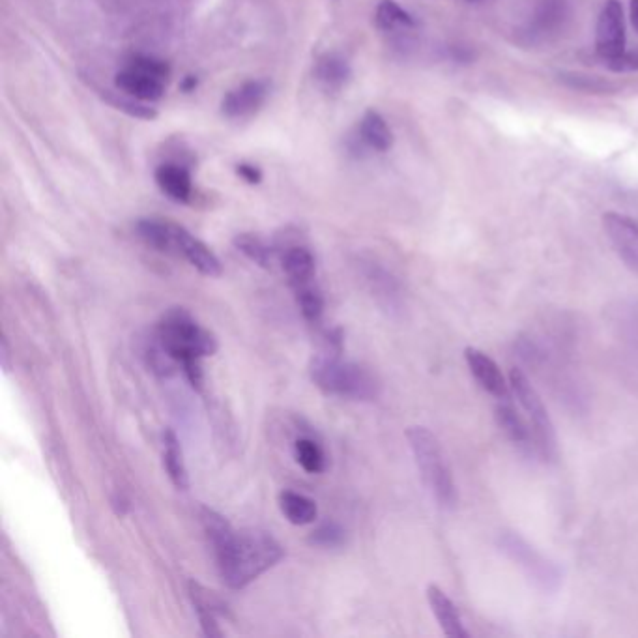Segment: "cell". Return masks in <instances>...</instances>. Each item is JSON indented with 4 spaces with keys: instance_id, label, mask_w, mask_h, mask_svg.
Segmentation results:
<instances>
[{
    "instance_id": "obj_1",
    "label": "cell",
    "mask_w": 638,
    "mask_h": 638,
    "mask_svg": "<svg viewBox=\"0 0 638 638\" xmlns=\"http://www.w3.org/2000/svg\"><path fill=\"white\" fill-rule=\"evenodd\" d=\"M201 521L214 547L219 575L232 590L246 588L285 556L276 537L264 530L247 528L236 532L225 517L208 508L203 509Z\"/></svg>"
},
{
    "instance_id": "obj_2",
    "label": "cell",
    "mask_w": 638,
    "mask_h": 638,
    "mask_svg": "<svg viewBox=\"0 0 638 638\" xmlns=\"http://www.w3.org/2000/svg\"><path fill=\"white\" fill-rule=\"evenodd\" d=\"M309 373L319 390L341 399L375 401L380 393L377 377L360 363L343 360L337 348L315 356Z\"/></svg>"
},
{
    "instance_id": "obj_3",
    "label": "cell",
    "mask_w": 638,
    "mask_h": 638,
    "mask_svg": "<svg viewBox=\"0 0 638 638\" xmlns=\"http://www.w3.org/2000/svg\"><path fill=\"white\" fill-rule=\"evenodd\" d=\"M154 339L180 367L188 362H203L219 348L216 335L201 326L184 307H173L161 317Z\"/></svg>"
},
{
    "instance_id": "obj_4",
    "label": "cell",
    "mask_w": 638,
    "mask_h": 638,
    "mask_svg": "<svg viewBox=\"0 0 638 638\" xmlns=\"http://www.w3.org/2000/svg\"><path fill=\"white\" fill-rule=\"evenodd\" d=\"M406 440L414 453V461L420 470L421 481L425 489L435 498L442 509L457 506V487L451 476L450 466L440 448V442L427 427H410L406 431Z\"/></svg>"
},
{
    "instance_id": "obj_5",
    "label": "cell",
    "mask_w": 638,
    "mask_h": 638,
    "mask_svg": "<svg viewBox=\"0 0 638 638\" xmlns=\"http://www.w3.org/2000/svg\"><path fill=\"white\" fill-rule=\"evenodd\" d=\"M509 386H511V393L517 397L522 410L528 414V421H530V425L534 429V436H536L537 453L545 459H551L556 453V433H554L551 416L543 405V399L539 397L536 388L532 386L530 378L526 377L517 367L511 369V373H509Z\"/></svg>"
},
{
    "instance_id": "obj_6",
    "label": "cell",
    "mask_w": 638,
    "mask_h": 638,
    "mask_svg": "<svg viewBox=\"0 0 638 638\" xmlns=\"http://www.w3.org/2000/svg\"><path fill=\"white\" fill-rule=\"evenodd\" d=\"M500 551L508 556L511 562L521 567L524 575L541 588L543 592H554L562 584L560 569L547 560L541 552H537L524 537L515 532H504L498 537Z\"/></svg>"
},
{
    "instance_id": "obj_7",
    "label": "cell",
    "mask_w": 638,
    "mask_h": 638,
    "mask_svg": "<svg viewBox=\"0 0 638 638\" xmlns=\"http://www.w3.org/2000/svg\"><path fill=\"white\" fill-rule=\"evenodd\" d=\"M595 49L605 62L625 53L624 10L618 0H607L595 29Z\"/></svg>"
},
{
    "instance_id": "obj_8",
    "label": "cell",
    "mask_w": 638,
    "mask_h": 638,
    "mask_svg": "<svg viewBox=\"0 0 638 638\" xmlns=\"http://www.w3.org/2000/svg\"><path fill=\"white\" fill-rule=\"evenodd\" d=\"M270 88L266 79H249L223 96L221 113L231 120H244L259 113L270 96Z\"/></svg>"
},
{
    "instance_id": "obj_9",
    "label": "cell",
    "mask_w": 638,
    "mask_h": 638,
    "mask_svg": "<svg viewBox=\"0 0 638 638\" xmlns=\"http://www.w3.org/2000/svg\"><path fill=\"white\" fill-rule=\"evenodd\" d=\"M603 227L610 244L625 266L638 274V221L624 214L609 212L603 216Z\"/></svg>"
},
{
    "instance_id": "obj_10",
    "label": "cell",
    "mask_w": 638,
    "mask_h": 638,
    "mask_svg": "<svg viewBox=\"0 0 638 638\" xmlns=\"http://www.w3.org/2000/svg\"><path fill=\"white\" fill-rule=\"evenodd\" d=\"M173 255L186 259L203 276L219 277L221 272H223L218 255L210 247L206 246L203 240L193 236L186 227H182L178 223H174Z\"/></svg>"
},
{
    "instance_id": "obj_11",
    "label": "cell",
    "mask_w": 638,
    "mask_h": 638,
    "mask_svg": "<svg viewBox=\"0 0 638 638\" xmlns=\"http://www.w3.org/2000/svg\"><path fill=\"white\" fill-rule=\"evenodd\" d=\"M464 360H466L472 377L476 378V382L481 386V390L493 395L498 401L508 399L511 395L509 393L511 386L506 382L500 367L496 365L491 356H487L478 348L468 347L464 350Z\"/></svg>"
},
{
    "instance_id": "obj_12",
    "label": "cell",
    "mask_w": 638,
    "mask_h": 638,
    "mask_svg": "<svg viewBox=\"0 0 638 638\" xmlns=\"http://www.w3.org/2000/svg\"><path fill=\"white\" fill-rule=\"evenodd\" d=\"M154 180L161 193L174 203L188 204L193 197V176L184 163L165 161L154 171Z\"/></svg>"
},
{
    "instance_id": "obj_13",
    "label": "cell",
    "mask_w": 638,
    "mask_h": 638,
    "mask_svg": "<svg viewBox=\"0 0 638 638\" xmlns=\"http://www.w3.org/2000/svg\"><path fill=\"white\" fill-rule=\"evenodd\" d=\"M165 85L167 83H163V81L152 77V75L139 72V70H135L131 66H124L115 75L116 90L128 94L135 100H141V102H160L161 98L165 96Z\"/></svg>"
},
{
    "instance_id": "obj_14",
    "label": "cell",
    "mask_w": 638,
    "mask_h": 638,
    "mask_svg": "<svg viewBox=\"0 0 638 638\" xmlns=\"http://www.w3.org/2000/svg\"><path fill=\"white\" fill-rule=\"evenodd\" d=\"M279 259L292 289L304 287L315 281L317 261L309 247L302 244H290L281 251Z\"/></svg>"
},
{
    "instance_id": "obj_15",
    "label": "cell",
    "mask_w": 638,
    "mask_h": 638,
    "mask_svg": "<svg viewBox=\"0 0 638 638\" xmlns=\"http://www.w3.org/2000/svg\"><path fill=\"white\" fill-rule=\"evenodd\" d=\"M494 418L498 427L504 431V435L517 446L524 450L536 451V436L530 421L524 420L519 410L508 399H500V403L494 408Z\"/></svg>"
},
{
    "instance_id": "obj_16",
    "label": "cell",
    "mask_w": 638,
    "mask_h": 638,
    "mask_svg": "<svg viewBox=\"0 0 638 638\" xmlns=\"http://www.w3.org/2000/svg\"><path fill=\"white\" fill-rule=\"evenodd\" d=\"M313 77L326 94H339L352 79V68L347 58L339 53H326L315 62Z\"/></svg>"
},
{
    "instance_id": "obj_17",
    "label": "cell",
    "mask_w": 638,
    "mask_h": 638,
    "mask_svg": "<svg viewBox=\"0 0 638 638\" xmlns=\"http://www.w3.org/2000/svg\"><path fill=\"white\" fill-rule=\"evenodd\" d=\"M427 599H429V605H431V610L435 614L436 622H438L446 637H470V633L464 627L461 612L455 607V603L451 601L450 595L446 594L442 588L431 584V586H427Z\"/></svg>"
},
{
    "instance_id": "obj_18",
    "label": "cell",
    "mask_w": 638,
    "mask_h": 638,
    "mask_svg": "<svg viewBox=\"0 0 638 638\" xmlns=\"http://www.w3.org/2000/svg\"><path fill=\"white\" fill-rule=\"evenodd\" d=\"M189 595L193 601V607L199 614L201 627L206 637H223V629L219 627L218 618L225 614V605L221 603L218 595L206 590L199 582H189Z\"/></svg>"
},
{
    "instance_id": "obj_19",
    "label": "cell",
    "mask_w": 638,
    "mask_h": 638,
    "mask_svg": "<svg viewBox=\"0 0 638 638\" xmlns=\"http://www.w3.org/2000/svg\"><path fill=\"white\" fill-rule=\"evenodd\" d=\"M358 141L378 154L388 152L393 146V133L386 118L375 109L365 111L358 126Z\"/></svg>"
},
{
    "instance_id": "obj_20",
    "label": "cell",
    "mask_w": 638,
    "mask_h": 638,
    "mask_svg": "<svg viewBox=\"0 0 638 638\" xmlns=\"http://www.w3.org/2000/svg\"><path fill=\"white\" fill-rule=\"evenodd\" d=\"M163 466L174 487L186 491L189 487L188 468L184 463V451L180 446V440L173 429H167L163 433Z\"/></svg>"
},
{
    "instance_id": "obj_21",
    "label": "cell",
    "mask_w": 638,
    "mask_h": 638,
    "mask_svg": "<svg viewBox=\"0 0 638 638\" xmlns=\"http://www.w3.org/2000/svg\"><path fill=\"white\" fill-rule=\"evenodd\" d=\"M139 238L161 253H174V223L165 219H139L135 225Z\"/></svg>"
},
{
    "instance_id": "obj_22",
    "label": "cell",
    "mask_w": 638,
    "mask_h": 638,
    "mask_svg": "<svg viewBox=\"0 0 638 638\" xmlns=\"http://www.w3.org/2000/svg\"><path fill=\"white\" fill-rule=\"evenodd\" d=\"M234 247L246 255L247 259L251 262H255L257 266L270 270L274 266L276 261L277 249L274 246H270L261 234H255V232H240L234 236L232 240Z\"/></svg>"
},
{
    "instance_id": "obj_23",
    "label": "cell",
    "mask_w": 638,
    "mask_h": 638,
    "mask_svg": "<svg viewBox=\"0 0 638 638\" xmlns=\"http://www.w3.org/2000/svg\"><path fill=\"white\" fill-rule=\"evenodd\" d=\"M279 508L285 515V519L294 526H305L311 524L319 515V508L315 500L307 498L305 494L294 493V491H283L279 494Z\"/></svg>"
},
{
    "instance_id": "obj_24",
    "label": "cell",
    "mask_w": 638,
    "mask_h": 638,
    "mask_svg": "<svg viewBox=\"0 0 638 638\" xmlns=\"http://www.w3.org/2000/svg\"><path fill=\"white\" fill-rule=\"evenodd\" d=\"M375 23L382 32H403L414 30L418 21L414 15L406 12L405 8L395 0H380L375 12Z\"/></svg>"
},
{
    "instance_id": "obj_25",
    "label": "cell",
    "mask_w": 638,
    "mask_h": 638,
    "mask_svg": "<svg viewBox=\"0 0 638 638\" xmlns=\"http://www.w3.org/2000/svg\"><path fill=\"white\" fill-rule=\"evenodd\" d=\"M103 100L109 103L116 111H122L124 115L131 116V118H137V120H146V122H152L158 118V109L152 107L150 103L141 102V100H135L124 92H109L105 90L103 92Z\"/></svg>"
},
{
    "instance_id": "obj_26",
    "label": "cell",
    "mask_w": 638,
    "mask_h": 638,
    "mask_svg": "<svg viewBox=\"0 0 638 638\" xmlns=\"http://www.w3.org/2000/svg\"><path fill=\"white\" fill-rule=\"evenodd\" d=\"M296 461L309 474H320L326 468V455L313 438H298L294 444Z\"/></svg>"
},
{
    "instance_id": "obj_27",
    "label": "cell",
    "mask_w": 638,
    "mask_h": 638,
    "mask_svg": "<svg viewBox=\"0 0 638 638\" xmlns=\"http://www.w3.org/2000/svg\"><path fill=\"white\" fill-rule=\"evenodd\" d=\"M294 294H296V302H298L304 319L311 324H317L324 315V296H322L319 287L315 283H309V285L294 289Z\"/></svg>"
},
{
    "instance_id": "obj_28",
    "label": "cell",
    "mask_w": 638,
    "mask_h": 638,
    "mask_svg": "<svg viewBox=\"0 0 638 638\" xmlns=\"http://www.w3.org/2000/svg\"><path fill=\"white\" fill-rule=\"evenodd\" d=\"M126 66H131V68L146 73V75H152V77L160 79L163 83H167L171 79V73H173L169 62H165V60H161L158 57H152V55H133L126 62Z\"/></svg>"
},
{
    "instance_id": "obj_29",
    "label": "cell",
    "mask_w": 638,
    "mask_h": 638,
    "mask_svg": "<svg viewBox=\"0 0 638 638\" xmlns=\"http://www.w3.org/2000/svg\"><path fill=\"white\" fill-rule=\"evenodd\" d=\"M311 543L324 549H335L345 543V530L337 522H324L311 534Z\"/></svg>"
},
{
    "instance_id": "obj_30",
    "label": "cell",
    "mask_w": 638,
    "mask_h": 638,
    "mask_svg": "<svg viewBox=\"0 0 638 638\" xmlns=\"http://www.w3.org/2000/svg\"><path fill=\"white\" fill-rule=\"evenodd\" d=\"M612 72H638V53H622L620 57L612 58L607 62Z\"/></svg>"
},
{
    "instance_id": "obj_31",
    "label": "cell",
    "mask_w": 638,
    "mask_h": 638,
    "mask_svg": "<svg viewBox=\"0 0 638 638\" xmlns=\"http://www.w3.org/2000/svg\"><path fill=\"white\" fill-rule=\"evenodd\" d=\"M234 171H236V174H238L246 184H249V186H259L262 182V178H264L261 169H259L257 165H253V163H247V161L238 163Z\"/></svg>"
},
{
    "instance_id": "obj_32",
    "label": "cell",
    "mask_w": 638,
    "mask_h": 638,
    "mask_svg": "<svg viewBox=\"0 0 638 638\" xmlns=\"http://www.w3.org/2000/svg\"><path fill=\"white\" fill-rule=\"evenodd\" d=\"M0 354H2V367H4V371H10V347H8V341H6V337L2 339V347H0Z\"/></svg>"
},
{
    "instance_id": "obj_33",
    "label": "cell",
    "mask_w": 638,
    "mask_h": 638,
    "mask_svg": "<svg viewBox=\"0 0 638 638\" xmlns=\"http://www.w3.org/2000/svg\"><path fill=\"white\" fill-rule=\"evenodd\" d=\"M197 85H199L197 77H193V75H186V77H184V81H182V85H180V88H182L186 94H191V92H195Z\"/></svg>"
},
{
    "instance_id": "obj_34",
    "label": "cell",
    "mask_w": 638,
    "mask_h": 638,
    "mask_svg": "<svg viewBox=\"0 0 638 638\" xmlns=\"http://www.w3.org/2000/svg\"><path fill=\"white\" fill-rule=\"evenodd\" d=\"M631 23L638 32V0H631Z\"/></svg>"
},
{
    "instance_id": "obj_35",
    "label": "cell",
    "mask_w": 638,
    "mask_h": 638,
    "mask_svg": "<svg viewBox=\"0 0 638 638\" xmlns=\"http://www.w3.org/2000/svg\"><path fill=\"white\" fill-rule=\"evenodd\" d=\"M468 2H479V0H468Z\"/></svg>"
}]
</instances>
